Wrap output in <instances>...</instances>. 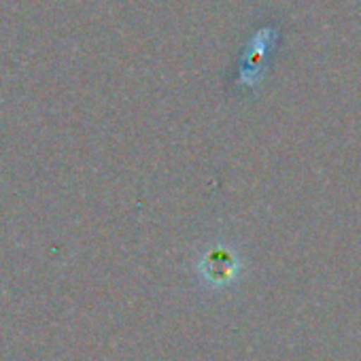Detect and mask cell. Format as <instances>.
I'll return each instance as SVG.
<instances>
[{
  "label": "cell",
  "instance_id": "1",
  "mask_svg": "<svg viewBox=\"0 0 361 361\" xmlns=\"http://www.w3.org/2000/svg\"><path fill=\"white\" fill-rule=\"evenodd\" d=\"M234 272H236V262L232 259V255H228L226 251H215L209 255L204 266V276L211 283L224 285L234 276Z\"/></svg>",
  "mask_w": 361,
  "mask_h": 361
}]
</instances>
